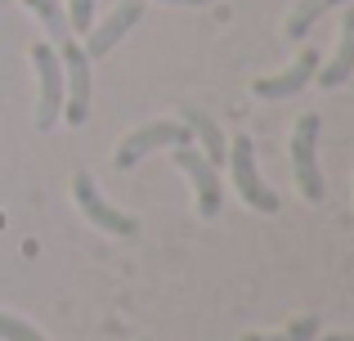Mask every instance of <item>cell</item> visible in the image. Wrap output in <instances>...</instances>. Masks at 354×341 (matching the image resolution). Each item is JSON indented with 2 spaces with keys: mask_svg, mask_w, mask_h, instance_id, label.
Listing matches in <instances>:
<instances>
[{
  "mask_svg": "<svg viewBox=\"0 0 354 341\" xmlns=\"http://www.w3.org/2000/svg\"><path fill=\"white\" fill-rule=\"evenodd\" d=\"M59 50V63H63V122L68 126H86L90 117V99H95V77H90V59L77 41H63L54 45Z\"/></svg>",
  "mask_w": 354,
  "mask_h": 341,
  "instance_id": "6da1fadb",
  "label": "cell"
},
{
  "mask_svg": "<svg viewBox=\"0 0 354 341\" xmlns=\"http://www.w3.org/2000/svg\"><path fill=\"white\" fill-rule=\"evenodd\" d=\"M319 135H323L319 113H305L292 126V175L305 202H323V193H328L323 189V171H319Z\"/></svg>",
  "mask_w": 354,
  "mask_h": 341,
  "instance_id": "7a4b0ae2",
  "label": "cell"
},
{
  "mask_svg": "<svg viewBox=\"0 0 354 341\" xmlns=\"http://www.w3.org/2000/svg\"><path fill=\"white\" fill-rule=\"evenodd\" d=\"M193 140V131L184 122H144V126H135V131L126 135V140L117 144V153H113V167L117 171H130L135 162H144L148 153H162V149H175V144H189Z\"/></svg>",
  "mask_w": 354,
  "mask_h": 341,
  "instance_id": "3957f363",
  "label": "cell"
},
{
  "mask_svg": "<svg viewBox=\"0 0 354 341\" xmlns=\"http://www.w3.org/2000/svg\"><path fill=\"white\" fill-rule=\"evenodd\" d=\"M72 198H77L81 216H86L99 234H113V238H135L139 234V220L126 216V211H117L113 202L99 193V184H95V175H90V171H77V175H72Z\"/></svg>",
  "mask_w": 354,
  "mask_h": 341,
  "instance_id": "277c9868",
  "label": "cell"
},
{
  "mask_svg": "<svg viewBox=\"0 0 354 341\" xmlns=\"http://www.w3.org/2000/svg\"><path fill=\"white\" fill-rule=\"evenodd\" d=\"M229 171H234V184H238V193H242V202H247L251 211H278V193L269 189L265 180H260V167H256V144H251V135H238L234 144H229Z\"/></svg>",
  "mask_w": 354,
  "mask_h": 341,
  "instance_id": "5b68a950",
  "label": "cell"
},
{
  "mask_svg": "<svg viewBox=\"0 0 354 341\" xmlns=\"http://www.w3.org/2000/svg\"><path fill=\"white\" fill-rule=\"evenodd\" d=\"M32 63H36V81H41V95H36V131H50L63 117V63H59V50L50 41L32 45Z\"/></svg>",
  "mask_w": 354,
  "mask_h": 341,
  "instance_id": "8992f818",
  "label": "cell"
},
{
  "mask_svg": "<svg viewBox=\"0 0 354 341\" xmlns=\"http://www.w3.org/2000/svg\"><path fill=\"white\" fill-rule=\"evenodd\" d=\"M171 162L193 180V193H198V216L202 220H216L220 211H225V184H220L216 167H211V162L202 158L193 144H175V149H171Z\"/></svg>",
  "mask_w": 354,
  "mask_h": 341,
  "instance_id": "52a82bcc",
  "label": "cell"
},
{
  "mask_svg": "<svg viewBox=\"0 0 354 341\" xmlns=\"http://www.w3.org/2000/svg\"><path fill=\"white\" fill-rule=\"evenodd\" d=\"M319 63H323V54L314 50V45H305V50L296 54V59L287 63L283 72L251 81V95H256V99H292V95H301V90H310V81H314V72H319Z\"/></svg>",
  "mask_w": 354,
  "mask_h": 341,
  "instance_id": "ba28073f",
  "label": "cell"
},
{
  "mask_svg": "<svg viewBox=\"0 0 354 341\" xmlns=\"http://www.w3.org/2000/svg\"><path fill=\"white\" fill-rule=\"evenodd\" d=\"M139 18H144V0H121V5L113 9L108 18H99V23H90V32H86V59H104L113 45L126 41V32H135L139 27Z\"/></svg>",
  "mask_w": 354,
  "mask_h": 341,
  "instance_id": "9c48e42d",
  "label": "cell"
},
{
  "mask_svg": "<svg viewBox=\"0 0 354 341\" xmlns=\"http://www.w3.org/2000/svg\"><path fill=\"white\" fill-rule=\"evenodd\" d=\"M350 77H354V5L341 14V45H337V54H332L328 63H319L314 81H319L323 90H341Z\"/></svg>",
  "mask_w": 354,
  "mask_h": 341,
  "instance_id": "30bf717a",
  "label": "cell"
},
{
  "mask_svg": "<svg viewBox=\"0 0 354 341\" xmlns=\"http://www.w3.org/2000/svg\"><path fill=\"white\" fill-rule=\"evenodd\" d=\"M184 122H189V131L198 135V144H202L198 153H202V158L211 162V167H220V162L229 158V140L220 135V126L211 122V117H202L198 108H184Z\"/></svg>",
  "mask_w": 354,
  "mask_h": 341,
  "instance_id": "8fae6325",
  "label": "cell"
},
{
  "mask_svg": "<svg viewBox=\"0 0 354 341\" xmlns=\"http://www.w3.org/2000/svg\"><path fill=\"white\" fill-rule=\"evenodd\" d=\"M341 5H350V0H301V5L287 14V23H283L287 41H305V36L314 32V23H319L323 14H332V9H341Z\"/></svg>",
  "mask_w": 354,
  "mask_h": 341,
  "instance_id": "7c38bea8",
  "label": "cell"
},
{
  "mask_svg": "<svg viewBox=\"0 0 354 341\" xmlns=\"http://www.w3.org/2000/svg\"><path fill=\"white\" fill-rule=\"evenodd\" d=\"M27 9H32L36 18L45 23V32H50V45H63L72 36V27H68V14H63V5L59 0H23Z\"/></svg>",
  "mask_w": 354,
  "mask_h": 341,
  "instance_id": "4fadbf2b",
  "label": "cell"
},
{
  "mask_svg": "<svg viewBox=\"0 0 354 341\" xmlns=\"http://www.w3.org/2000/svg\"><path fill=\"white\" fill-rule=\"evenodd\" d=\"M319 315H301V319H292V324L283 328V333H247L242 341H314L319 337Z\"/></svg>",
  "mask_w": 354,
  "mask_h": 341,
  "instance_id": "5bb4252c",
  "label": "cell"
},
{
  "mask_svg": "<svg viewBox=\"0 0 354 341\" xmlns=\"http://www.w3.org/2000/svg\"><path fill=\"white\" fill-rule=\"evenodd\" d=\"M0 341H45V333H41V328H32L27 319H14V315L0 310Z\"/></svg>",
  "mask_w": 354,
  "mask_h": 341,
  "instance_id": "9a60e30c",
  "label": "cell"
},
{
  "mask_svg": "<svg viewBox=\"0 0 354 341\" xmlns=\"http://www.w3.org/2000/svg\"><path fill=\"white\" fill-rule=\"evenodd\" d=\"M95 5H99V0H68V27H72V32H90V23H95Z\"/></svg>",
  "mask_w": 354,
  "mask_h": 341,
  "instance_id": "2e32d148",
  "label": "cell"
},
{
  "mask_svg": "<svg viewBox=\"0 0 354 341\" xmlns=\"http://www.w3.org/2000/svg\"><path fill=\"white\" fill-rule=\"evenodd\" d=\"M162 5H184V9H193V5H211V0H162Z\"/></svg>",
  "mask_w": 354,
  "mask_h": 341,
  "instance_id": "e0dca14e",
  "label": "cell"
},
{
  "mask_svg": "<svg viewBox=\"0 0 354 341\" xmlns=\"http://www.w3.org/2000/svg\"><path fill=\"white\" fill-rule=\"evenodd\" d=\"M323 341H354V333H328Z\"/></svg>",
  "mask_w": 354,
  "mask_h": 341,
  "instance_id": "ac0fdd59",
  "label": "cell"
},
{
  "mask_svg": "<svg viewBox=\"0 0 354 341\" xmlns=\"http://www.w3.org/2000/svg\"><path fill=\"white\" fill-rule=\"evenodd\" d=\"M0 5H9V0H0Z\"/></svg>",
  "mask_w": 354,
  "mask_h": 341,
  "instance_id": "d6986e66",
  "label": "cell"
},
{
  "mask_svg": "<svg viewBox=\"0 0 354 341\" xmlns=\"http://www.w3.org/2000/svg\"><path fill=\"white\" fill-rule=\"evenodd\" d=\"M144 341H148V337H144Z\"/></svg>",
  "mask_w": 354,
  "mask_h": 341,
  "instance_id": "ffe728a7",
  "label": "cell"
}]
</instances>
